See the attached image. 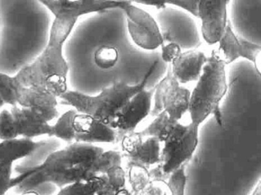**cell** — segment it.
Listing matches in <instances>:
<instances>
[{"mask_svg": "<svg viewBox=\"0 0 261 195\" xmlns=\"http://www.w3.org/2000/svg\"><path fill=\"white\" fill-rule=\"evenodd\" d=\"M53 136L68 144L118 143L115 129L74 109L58 117L57 121L53 125Z\"/></svg>", "mask_w": 261, "mask_h": 195, "instance_id": "obj_5", "label": "cell"}, {"mask_svg": "<svg viewBox=\"0 0 261 195\" xmlns=\"http://www.w3.org/2000/svg\"><path fill=\"white\" fill-rule=\"evenodd\" d=\"M157 65L158 62L155 61L149 67L143 80L137 85H128L124 81L114 82L95 96L68 90L60 98L77 112L91 116L97 121L113 128L120 111L134 95L146 88Z\"/></svg>", "mask_w": 261, "mask_h": 195, "instance_id": "obj_3", "label": "cell"}, {"mask_svg": "<svg viewBox=\"0 0 261 195\" xmlns=\"http://www.w3.org/2000/svg\"><path fill=\"white\" fill-rule=\"evenodd\" d=\"M181 53V48L177 44L169 43L162 46V59L167 63H172Z\"/></svg>", "mask_w": 261, "mask_h": 195, "instance_id": "obj_28", "label": "cell"}, {"mask_svg": "<svg viewBox=\"0 0 261 195\" xmlns=\"http://www.w3.org/2000/svg\"><path fill=\"white\" fill-rule=\"evenodd\" d=\"M116 195H135L129 190V189L125 188L123 190H120V192L117 193Z\"/></svg>", "mask_w": 261, "mask_h": 195, "instance_id": "obj_32", "label": "cell"}, {"mask_svg": "<svg viewBox=\"0 0 261 195\" xmlns=\"http://www.w3.org/2000/svg\"><path fill=\"white\" fill-rule=\"evenodd\" d=\"M0 28H1V24H0Z\"/></svg>", "mask_w": 261, "mask_h": 195, "instance_id": "obj_35", "label": "cell"}, {"mask_svg": "<svg viewBox=\"0 0 261 195\" xmlns=\"http://www.w3.org/2000/svg\"><path fill=\"white\" fill-rule=\"evenodd\" d=\"M123 155L118 151H105L101 154L95 164V172L97 175H105L113 168L121 166Z\"/></svg>", "mask_w": 261, "mask_h": 195, "instance_id": "obj_22", "label": "cell"}, {"mask_svg": "<svg viewBox=\"0 0 261 195\" xmlns=\"http://www.w3.org/2000/svg\"><path fill=\"white\" fill-rule=\"evenodd\" d=\"M45 143L25 138L4 140L0 143V163L13 164L22 158H27L39 150Z\"/></svg>", "mask_w": 261, "mask_h": 195, "instance_id": "obj_16", "label": "cell"}, {"mask_svg": "<svg viewBox=\"0 0 261 195\" xmlns=\"http://www.w3.org/2000/svg\"><path fill=\"white\" fill-rule=\"evenodd\" d=\"M77 22V19L70 16H56L43 51L34 62L13 76L16 81L43 90L57 98L68 91L69 64L64 55V46Z\"/></svg>", "mask_w": 261, "mask_h": 195, "instance_id": "obj_2", "label": "cell"}, {"mask_svg": "<svg viewBox=\"0 0 261 195\" xmlns=\"http://www.w3.org/2000/svg\"><path fill=\"white\" fill-rule=\"evenodd\" d=\"M250 195H261L260 181H259V182L257 183V184H256V187H254V189H253V191H252V193H250Z\"/></svg>", "mask_w": 261, "mask_h": 195, "instance_id": "obj_31", "label": "cell"}, {"mask_svg": "<svg viewBox=\"0 0 261 195\" xmlns=\"http://www.w3.org/2000/svg\"><path fill=\"white\" fill-rule=\"evenodd\" d=\"M13 138H16V135L11 112L4 109L0 112V140L4 141Z\"/></svg>", "mask_w": 261, "mask_h": 195, "instance_id": "obj_25", "label": "cell"}, {"mask_svg": "<svg viewBox=\"0 0 261 195\" xmlns=\"http://www.w3.org/2000/svg\"><path fill=\"white\" fill-rule=\"evenodd\" d=\"M224 65L233 63L240 58L247 59L254 65L258 74H260L261 46L238 37L232 30L230 21L219 42L217 51Z\"/></svg>", "mask_w": 261, "mask_h": 195, "instance_id": "obj_12", "label": "cell"}, {"mask_svg": "<svg viewBox=\"0 0 261 195\" xmlns=\"http://www.w3.org/2000/svg\"><path fill=\"white\" fill-rule=\"evenodd\" d=\"M134 3L143 4V5L151 6V7H155L157 10H163L166 7L165 1H136Z\"/></svg>", "mask_w": 261, "mask_h": 195, "instance_id": "obj_30", "label": "cell"}, {"mask_svg": "<svg viewBox=\"0 0 261 195\" xmlns=\"http://www.w3.org/2000/svg\"><path fill=\"white\" fill-rule=\"evenodd\" d=\"M162 143L154 137L143 140V144L134 156L127 158L128 165L140 164L146 168L159 164L161 161Z\"/></svg>", "mask_w": 261, "mask_h": 195, "instance_id": "obj_17", "label": "cell"}, {"mask_svg": "<svg viewBox=\"0 0 261 195\" xmlns=\"http://www.w3.org/2000/svg\"><path fill=\"white\" fill-rule=\"evenodd\" d=\"M13 168V164L0 163V195L7 194L11 189Z\"/></svg>", "mask_w": 261, "mask_h": 195, "instance_id": "obj_27", "label": "cell"}, {"mask_svg": "<svg viewBox=\"0 0 261 195\" xmlns=\"http://www.w3.org/2000/svg\"><path fill=\"white\" fill-rule=\"evenodd\" d=\"M10 112L16 138L33 140L42 135L53 136V125L30 109L13 106Z\"/></svg>", "mask_w": 261, "mask_h": 195, "instance_id": "obj_14", "label": "cell"}, {"mask_svg": "<svg viewBox=\"0 0 261 195\" xmlns=\"http://www.w3.org/2000/svg\"><path fill=\"white\" fill-rule=\"evenodd\" d=\"M180 121H175L170 119L165 111L155 117V120L143 130L140 131L143 138L154 137L163 143L172 133Z\"/></svg>", "mask_w": 261, "mask_h": 195, "instance_id": "obj_18", "label": "cell"}, {"mask_svg": "<svg viewBox=\"0 0 261 195\" xmlns=\"http://www.w3.org/2000/svg\"><path fill=\"white\" fill-rule=\"evenodd\" d=\"M171 190V195H186L187 176L186 173V164L169 175L167 181Z\"/></svg>", "mask_w": 261, "mask_h": 195, "instance_id": "obj_23", "label": "cell"}, {"mask_svg": "<svg viewBox=\"0 0 261 195\" xmlns=\"http://www.w3.org/2000/svg\"><path fill=\"white\" fill-rule=\"evenodd\" d=\"M126 173L122 166H117L100 175V184L97 195H116L126 188Z\"/></svg>", "mask_w": 261, "mask_h": 195, "instance_id": "obj_19", "label": "cell"}, {"mask_svg": "<svg viewBox=\"0 0 261 195\" xmlns=\"http://www.w3.org/2000/svg\"><path fill=\"white\" fill-rule=\"evenodd\" d=\"M166 4H171V5L175 6V7H180V8L184 9L188 12L193 15L195 17H198V4L199 1L196 0H187V1H165Z\"/></svg>", "mask_w": 261, "mask_h": 195, "instance_id": "obj_29", "label": "cell"}, {"mask_svg": "<svg viewBox=\"0 0 261 195\" xmlns=\"http://www.w3.org/2000/svg\"><path fill=\"white\" fill-rule=\"evenodd\" d=\"M5 195H17V194H9V193H7V194Z\"/></svg>", "mask_w": 261, "mask_h": 195, "instance_id": "obj_34", "label": "cell"}, {"mask_svg": "<svg viewBox=\"0 0 261 195\" xmlns=\"http://www.w3.org/2000/svg\"><path fill=\"white\" fill-rule=\"evenodd\" d=\"M120 9L126 14L128 32L137 46L152 51L164 45L163 33L148 12L134 5L132 1H122Z\"/></svg>", "mask_w": 261, "mask_h": 195, "instance_id": "obj_9", "label": "cell"}, {"mask_svg": "<svg viewBox=\"0 0 261 195\" xmlns=\"http://www.w3.org/2000/svg\"><path fill=\"white\" fill-rule=\"evenodd\" d=\"M143 138L140 132H134L122 137L121 149L126 158L134 156L143 143Z\"/></svg>", "mask_w": 261, "mask_h": 195, "instance_id": "obj_24", "label": "cell"}, {"mask_svg": "<svg viewBox=\"0 0 261 195\" xmlns=\"http://www.w3.org/2000/svg\"><path fill=\"white\" fill-rule=\"evenodd\" d=\"M155 88L154 86L142 90L120 111L113 126L117 131L119 142L125 135L135 132L137 126L151 114Z\"/></svg>", "mask_w": 261, "mask_h": 195, "instance_id": "obj_10", "label": "cell"}, {"mask_svg": "<svg viewBox=\"0 0 261 195\" xmlns=\"http://www.w3.org/2000/svg\"><path fill=\"white\" fill-rule=\"evenodd\" d=\"M155 86L151 116L155 117L165 111L172 120L180 121L189 111L190 91L177 81L170 67L168 68L164 78Z\"/></svg>", "mask_w": 261, "mask_h": 195, "instance_id": "obj_8", "label": "cell"}, {"mask_svg": "<svg viewBox=\"0 0 261 195\" xmlns=\"http://www.w3.org/2000/svg\"><path fill=\"white\" fill-rule=\"evenodd\" d=\"M55 17L61 15L79 20L85 15L120 9L122 1L111 0H44L40 1Z\"/></svg>", "mask_w": 261, "mask_h": 195, "instance_id": "obj_13", "label": "cell"}, {"mask_svg": "<svg viewBox=\"0 0 261 195\" xmlns=\"http://www.w3.org/2000/svg\"><path fill=\"white\" fill-rule=\"evenodd\" d=\"M140 195H171V190L165 180L155 178L151 180Z\"/></svg>", "mask_w": 261, "mask_h": 195, "instance_id": "obj_26", "label": "cell"}, {"mask_svg": "<svg viewBox=\"0 0 261 195\" xmlns=\"http://www.w3.org/2000/svg\"><path fill=\"white\" fill-rule=\"evenodd\" d=\"M207 60V56L202 51L191 50L181 52L171 63V71L180 85L196 81L202 74Z\"/></svg>", "mask_w": 261, "mask_h": 195, "instance_id": "obj_15", "label": "cell"}, {"mask_svg": "<svg viewBox=\"0 0 261 195\" xmlns=\"http://www.w3.org/2000/svg\"><path fill=\"white\" fill-rule=\"evenodd\" d=\"M119 51L115 47L105 45L100 47L94 54V62L103 70L114 68L119 60Z\"/></svg>", "mask_w": 261, "mask_h": 195, "instance_id": "obj_21", "label": "cell"}, {"mask_svg": "<svg viewBox=\"0 0 261 195\" xmlns=\"http://www.w3.org/2000/svg\"><path fill=\"white\" fill-rule=\"evenodd\" d=\"M128 169L126 178H128V182L130 186L129 190L134 194L140 195L152 180L150 172L147 168L140 164H129Z\"/></svg>", "mask_w": 261, "mask_h": 195, "instance_id": "obj_20", "label": "cell"}, {"mask_svg": "<svg viewBox=\"0 0 261 195\" xmlns=\"http://www.w3.org/2000/svg\"><path fill=\"white\" fill-rule=\"evenodd\" d=\"M105 152L95 145L72 143L54 151L41 164L27 168L13 178L11 188L19 195L50 184L59 188L79 182H87L98 176L97 159Z\"/></svg>", "mask_w": 261, "mask_h": 195, "instance_id": "obj_1", "label": "cell"}, {"mask_svg": "<svg viewBox=\"0 0 261 195\" xmlns=\"http://www.w3.org/2000/svg\"><path fill=\"white\" fill-rule=\"evenodd\" d=\"M227 0H199L198 17L201 19V34L209 45L219 43L227 22Z\"/></svg>", "mask_w": 261, "mask_h": 195, "instance_id": "obj_11", "label": "cell"}, {"mask_svg": "<svg viewBox=\"0 0 261 195\" xmlns=\"http://www.w3.org/2000/svg\"><path fill=\"white\" fill-rule=\"evenodd\" d=\"M0 95L5 104L30 109L49 123L60 116L57 97L43 90L19 85L13 76L2 72Z\"/></svg>", "mask_w": 261, "mask_h": 195, "instance_id": "obj_6", "label": "cell"}, {"mask_svg": "<svg viewBox=\"0 0 261 195\" xmlns=\"http://www.w3.org/2000/svg\"><path fill=\"white\" fill-rule=\"evenodd\" d=\"M225 66L217 51H212L196 86L191 92L188 112L191 123L198 127L210 116L215 117L218 125L223 126L221 102L228 89Z\"/></svg>", "mask_w": 261, "mask_h": 195, "instance_id": "obj_4", "label": "cell"}, {"mask_svg": "<svg viewBox=\"0 0 261 195\" xmlns=\"http://www.w3.org/2000/svg\"><path fill=\"white\" fill-rule=\"evenodd\" d=\"M4 105H5V103H4V100H3L1 95H0V108L2 107Z\"/></svg>", "mask_w": 261, "mask_h": 195, "instance_id": "obj_33", "label": "cell"}, {"mask_svg": "<svg viewBox=\"0 0 261 195\" xmlns=\"http://www.w3.org/2000/svg\"><path fill=\"white\" fill-rule=\"evenodd\" d=\"M199 142V127L190 123H178L175 130L162 143L161 161L156 169L150 172L152 179L169 175L182 165L195 153Z\"/></svg>", "mask_w": 261, "mask_h": 195, "instance_id": "obj_7", "label": "cell"}]
</instances>
